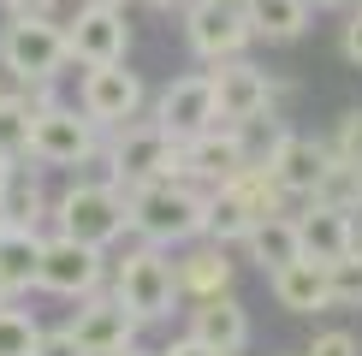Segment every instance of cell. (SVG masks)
<instances>
[{"label":"cell","mask_w":362,"mask_h":356,"mask_svg":"<svg viewBox=\"0 0 362 356\" xmlns=\"http://www.w3.org/2000/svg\"><path fill=\"white\" fill-rule=\"evenodd\" d=\"M66 48L78 66H119L131 54V24L125 6H78L66 24Z\"/></svg>","instance_id":"cell-11"},{"label":"cell","mask_w":362,"mask_h":356,"mask_svg":"<svg viewBox=\"0 0 362 356\" xmlns=\"http://www.w3.org/2000/svg\"><path fill=\"white\" fill-rule=\"evenodd\" d=\"M78 6H125V0H78Z\"/></svg>","instance_id":"cell-35"},{"label":"cell","mask_w":362,"mask_h":356,"mask_svg":"<svg viewBox=\"0 0 362 356\" xmlns=\"http://www.w3.org/2000/svg\"><path fill=\"white\" fill-rule=\"evenodd\" d=\"M36 256H42V232L36 226H0V285L12 297L36 285Z\"/></svg>","instance_id":"cell-22"},{"label":"cell","mask_w":362,"mask_h":356,"mask_svg":"<svg viewBox=\"0 0 362 356\" xmlns=\"http://www.w3.org/2000/svg\"><path fill=\"white\" fill-rule=\"evenodd\" d=\"M36 356H83V345L71 338V326H42V338H36Z\"/></svg>","instance_id":"cell-30"},{"label":"cell","mask_w":362,"mask_h":356,"mask_svg":"<svg viewBox=\"0 0 362 356\" xmlns=\"http://www.w3.org/2000/svg\"><path fill=\"white\" fill-rule=\"evenodd\" d=\"M0 226H6V220H0Z\"/></svg>","instance_id":"cell-44"},{"label":"cell","mask_w":362,"mask_h":356,"mask_svg":"<svg viewBox=\"0 0 362 356\" xmlns=\"http://www.w3.org/2000/svg\"><path fill=\"white\" fill-rule=\"evenodd\" d=\"M143 6H178V0H143Z\"/></svg>","instance_id":"cell-39"},{"label":"cell","mask_w":362,"mask_h":356,"mask_svg":"<svg viewBox=\"0 0 362 356\" xmlns=\"http://www.w3.org/2000/svg\"><path fill=\"white\" fill-rule=\"evenodd\" d=\"M113 297L137 326H155L178 309V279H173V256L160 244H137L113 261Z\"/></svg>","instance_id":"cell-3"},{"label":"cell","mask_w":362,"mask_h":356,"mask_svg":"<svg viewBox=\"0 0 362 356\" xmlns=\"http://www.w3.org/2000/svg\"><path fill=\"white\" fill-rule=\"evenodd\" d=\"M220 190H232V196L244 202V214H250V220L285 214V202H291V196H285V190H279V178L267 172V167H244V172L232 178V184H220Z\"/></svg>","instance_id":"cell-24"},{"label":"cell","mask_w":362,"mask_h":356,"mask_svg":"<svg viewBox=\"0 0 362 356\" xmlns=\"http://www.w3.org/2000/svg\"><path fill=\"white\" fill-rule=\"evenodd\" d=\"M303 356H362V350H356V338H351V333H321Z\"/></svg>","instance_id":"cell-31"},{"label":"cell","mask_w":362,"mask_h":356,"mask_svg":"<svg viewBox=\"0 0 362 356\" xmlns=\"http://www.w3.org/2000/svg\"><path fill=\"white\" fill-rule=\"evenodd\" d=\"M344 59L362 66V12H351V24H344Z\"/></svg>","instance_id":"cell-33"},{"label":"cell","mask_w":362,"mask_h":356,"mask_svg":"<svg viewBox=\"0 0 362 356\" xmlns=\"http://www.w3.org/2000/svg\"><path fill=\"white\" fill-rule=\"evenodd\" d=\"M6 18H54V0H0Z\"/></svg>","instance_id":"cell-32"},{"label":"cell","mask_w":362,"mask_h":356,"mask_svg":"<svg viewBox=\"0 0 362 356\" xmlns=\"http://www.w3.org/2000/svg\"><path fill=\"white\" fill-rule=\"evenodd\" d=\"M356 249H362V226H356Z\"/></svg>","instance_id":"cell-41"},{"label":"cell","mask_w":362,"mask_h":356,"mask_svg":"<svg viewBox=\"0 0 362 356\" xmlns=\"http://www.w3.org/2000/svg\"><path fill=\"white\" fill-rule=\"evenodd\" d=\"M6 172H12V160H6V155H0V184H6Z\"/></svg>","instance_id":"cell-37"},{"label":"cell","mask_w":362,"mask_h":356,"mask_svg":"<svg viewBox=\"0 0 362 356\" xmlns=\"http://www.w3.org/2000/svg\"><path fill=\"white\" fill-rule=\"evenodd\" d=\"M185 42H190L196 59L220 66V59H238L255 36H250L244 6H226V0H190V6H185Z\"/></svg>","instance_id":"cell-9"},{"label":"cell","mask_w":362,"mask_h":356,"mask_svg":"<svg viewBox=\"0 0 362 356\" xmlns=\"http://www.w3.org/2000/svg\"><path fill=\"white\" fill-rule=\"evenodd\" d=\"M125 214L143 244H160V249L196 244L202 220H208V190L190 184V178H155V184L125 190Z\"/></svg>","instance_id":"cell-1"},{"label":"cell","mask_w":362,"mask_h":356,"mask_svg":"<svg viewBox=\"0 0 362 356\" xmlns=\"http://www.w3.org/2000/svg\"><path fill=\"white\" fill-rule=\"evenodd\" d=\"M208 83H214V125H250V119L274 113V83H267V71L250 66L244 54L220 59V66L208 71Z\"/></svg>","instance_id":"cell-10"},{"label":"cell","mask_w":362,"mask_h":356,"mask_svg":"<svg viewBox=\"0 0 362 356\" xmlns=\"http://www.w3.org/2000/svg\"><path fill=\"white\" fill-rule=\"evenodd\" d=\"M309 6H351V0H309Z\"/></svg>","instance_id":"cell-36"},{"label":"cell","mask_w":362,"mask_h":356,"mask_svg":"<svg viewBox=\"0 0 362 356\" xmlns=\"http://www.w3.org/2000/svg\"><path fill=\"white\" fill-rule=\"evenodd\" d=\"M155 356H220V350H208L202 338H190V333H185V338H173V345H167V350H155Z\"/></svg>","instance_id":"cell-34"},{"label":"cell","mask_w":362,"mask_h":356,"mask_svg":"<svg viewBox=\"0 0 362 356\" xmlns=\"http://www.w3.org/2000/svg\"><path fill=\"white\" fill-rule=\"evenodd\" d=\"M244 167H250V160H244V143H238L232 125H208L202 137L178 143V178H190V184H202V190L232 184Z\"/></svg>","instance_id":"cell-12"},{"label":"cell","mask_w":362,"mask_h":356,"mask_svg":"<svg viewBox=\"0 0 362 356\" xmlns=\"http://www.w3.org/2000/svg\"><path fill=\"white\" fill-rule=\"evenodd\" d=\"M36 101L24 95V89H6L0 95V155L6 160H24L30 155V125H36Z\"/></svg>","instance_id":"cell-25"},{"label":"cell","mask_w":362,"mask_h":356,"mask_svg":"<svg viewBox=\"0 0 362 356\" xmlns=\"http://www.w3.org/2000/svg\"><path fill=\"white\" fill-rule=\"evenodd\" d=\"M155 125L167 131L173 143H190V137H202V131L214 125V83H208V71H185V78H173L160 89Z\"/></svg>","instance_id":"cell-14"},{"label":"cell","mask_w":362,"mask_h":356,"mask_svg":"<svg viewBox=\"0 0 362 356\" xmlns=\"http://www.w3.org/2000/svg\"><path fill=\"white\" fill-rule=\"evenodd\" d=\"M327 160H333V148H327L321 137H297V131H285L279 148L267 155V172L279 178L285 196H315V184H321Z\"/></svg>","instance_id":"cell-15"},{"label":"cell","mask_w":362,"mask_h":356,"mask_svg":"<svg viewBox=\"0 0 362 356\" xmlns=\"http://www.w3.org/2000/svg\"><path fill=\"white\" fill-rule=\"evenodd\" d=\"M238 244L250 249V261L262 267V273H274V267H285V261L303 256V249H297V220H291V214H267V220H255V226L238 237Z\"/></svg>","instance_id":"cell-20"},{"label":"cell","mask_w":362,"mask_h":356,"mask_svg":"<svg viewBox=\"0 0 362 356\" xmlns=\"http://www.w3.org/2000/svg\"><path fill=\"white\" fill-rule=\"evenodd\" d=\"M356 214H362V208H356Z\"/></svg>","instance_id":"cell-45"},{"label":"cell","mask_w":362,"mask_h":356,"mask_svg":"<svg viewBox=\"0 0 362 356\" xmlns=\"http://www.w3.org/2000/svg\"><path fill=\"white\" fill-rule=\"evenodd\" d=\"M190 338H202V345L220 350V356H238V350L250 345V315H244V303H238L232 291L190 303Z\"/></svg>","instance_id":"cell-16"},{"label":"cell","mask_w":362,"mask_h":356,"mask_svg":"<svg viewBox=\"0 0 362 356\" xmlns=\"http://www.w3.org/2000/svg\"><path fill=\"white\" fill-rule=\"evenodd\" d=\"M78 107L83 119H95L101 131H119L143 113V78L119 59V66H83V83H78Z\"/></svg>","instance_id":"cell-8"},{"label":"cell","mask_w":362,"mask_h":356,"mask_svg":"<svg viewBox=\"0 0 362 356\" xmlns=\"http://www.w3.org/2000/svg\"><path fill=\"white\" fill-rule=\"evenodd\" d=\"M101 160H107V178L119 190L155 184V178H178V143L155 119H131V125L113 131V143H101Z\"/></svg>","instance_id":"cell-5"},{"label":"cell","mask_w":362,"mask_h":356,"mask_svg":"<svg viewBox=\"0 0 362 356\" xmlns=\"http://www.w3.org/2000/svg\"><path fill=\"white\" fill-rule=\"evenodd\" d=\"M48 220H54V232L78 237V244H95V249H107V244H119L131 232L125 190L113 178H78V184H66L48 202Z\"/></svg>","instance_id":"cell-2"},{"label":"cell","mask_w":362,"mask_h":356,"mask_svg":"<svg viewBox=\"0 0 362 356\" xmlns=\"http://www.w3.org/2000/svg\"><path fill=\"white\" fill-rule=\"evenodd\" d=\"M267 285H274V303L291 309V315H321V309H333V285H327V261H285L267 273Z\"/></svg>","instance_id":"cell-18"},{"label":"cell","mask_w":362,"mask_h":356,"mask_svg":"<svg viewBox=\"0 0 362 356\" xmlns=\"http://www.w3.org/2000/svg\"><path fill=\"white\" fill-rule=\"evenodd\" d=\"M119 356H148V350H137V345H125V350H119Z\"/></svg>","instance_id":"cell-38"},{"label":"cell","mask_w":362,"mask_h":356,"mask_svg":"<svg viewBox=\"0 0 362 356\" xmlns=\"http://www.w3.org/2000/svg\"><path fill=\"white\" fill-rule=\"evenodd\" d=\"M309 0H244V18L255 42H297L309 30Z\"/></svg>","instance_id":"cell-21"},{"label":"cell","mask_w":362,"mask_h":356,"mask_svg":"<svg viewBox=\"0 0 362 356\" xmlns=\"http://www.w3.org/2000/svg\"><path fill=\"white\" fill-rule=\"evenodd\" d=\"M173 279H178V303H202V297L232 291V261L220 244H196L173 261Z\"/></svg>","instance_id":"cell-19"},{"label":"cell","mask_w":362,"mask_h":356,"mask_svg":"<svg viewBox=\"0 0 362 356\" xmlns=\"http://www.w3.org/2000/svg\"><path fill=\"white\" fill-rule=\"evenodd\" d=\"M95 155H101V125L83 119V107L54 101V107L36 113L24 160H36V167H83V160H95Z\"/></svg>","instance_id":"cell-6"},{"label":"cell","mask_w":362,"mask_h":356,"mask_svg":"<svg viewBox=\"0 0 362 356\" xmlns=\"http://www.w3.org/2000/svg\"><path fill=\"white\" fill-rule=\"evenodd\" d=\"M297 249H303L309 261H339L356 249V220L344 214V208H327V202H309L303 214H297Z\"/></svg>","instance_id":"cell-17"},{"label":"cell","mask_w":362,"mask_h":356,"mask_svg":"<svg viewBox=\"0 0 362 356\" xmlns=\"http://www.w3.org/2000/svg\"><path fill=\"white\" fill-rule=\"evenodd\" d=\"M71 66L59 18H6L0 24V71L12 83H59Z\"/></svg>","instance_id":"cell-4"},{"label":"cell","mask_w":362,"mask_h":356,"mask_svg":"<svg viewBox=\"0 0 362 356\" xmlns=\"http://www.w3.org/2000/svg\"><path fill=\"white\" fill-rule=\"evenodd\" d=\"M333 160H344V167H362V107H351L339 119V131H333Z\"/></svg>","instance_id":"cell-29"},{"label":"cell","mask_w":362,"mask_h":356,"mask_svg":"<svg viewBox=\"0 0 362 356\" xmlns=\"http://www.w3.org/2000/svg\"><path fill=\"white\" fill-rule=\"evenodd\" d=\"M36 338H42V321L18 303H0V356H36Z\"/></svg>","instance_id":"cell-27"},{"label":"cell","mask_w":362,"mask_h":356,"mask_svg":"<svg viewBox=\"0 0 362 356\" xmlns=\"http://www.w3.org/2000/svg\"><path fill=\"white\" fill-rule=\"evenodd\" d=\"M0 95H6V83H0Z\"/></svg>","instance_id":"cell-43"},{"label":"cell","mask_w":362,"mask_h":356,"mask_svg":"<svg viewBox=\"0 0 362 356\" xmlns=\"http://www.w3.org/2000/svg\"><path fill=\"white\" fill-rule=\"evenodd\" d=\"M327 285H333V303L339 309H362V249L327 261Z\"/></svg>","instance_id":"cell-28"},{"label":"cell","mask_w":362,"mask_h":356,"mask_svg":"<svg viewBox=\"0 0 362 356\" xmlns=\"http://www.w3.org/2000/svg\"><path fill=\"white\" fill-rule=\"evenodd\" d=\"M226 6H244V0H226Z\"/></svg>","instance_id":"cell-42"},{"label":"cell","mask_w":362,"mask_h":356,"mask_svg":"<svg viewBox=\"0 0 362 356\" xmlns=\"http://www.w3.org/2000/svg\"><path fill=\"white\" fill-rule=\"evenodd\" d=\"M0 303H12V291H6V285H0Z\"/></svg>","instance_id":"cell-40"},{"label":"cell","mask_w":362,"mask_h":356,"mask_svg":"<svg viewBox=\"0 0 362 356\" xmlns=\"http://www.w3.org/2000/svg\"><path fill=\"white\" fill-rule=\"evenodd\" d=\"M71 326V338L83 345V356H119L125 345H137V333L143 326L119 309V297L113 291H89V297H78V315L66 321Z\"/></svg>","instance_id":"cell-13"},{"label":"cell","mask_w":362,"mask_h":356,"mask_svg":"<svg viewBox=\"0 0 362 356\" xmlns=\"http://www.w3.org/2000/svg\"><path fill=\"white\" fill-rule=\"evenodd\" d=\"M0 220L6 226H42L48 220V196H42V178L12 160L6 184H0Z\"/></svg>","instance_id":"cell-23"},{"label":"cell","mask_w":362,"mask_h":356,"mask_svg":"<svg viewBox=\"0 0 362 356\" xmlns=\"http://www.w3.org/2000/svg\"><path fill=\"white\" fill-rule=\"evenodd\" d=\"M101 279H107V249H95V244H78V237H66V232H54V237H42V256H36V291H48V297H89V291H101Z\"/></svg>","instance_id":"cell-7"},{"label":"cell","mask_w":362,"mask_h":356,"mask_svg":"<svg viewBox=\"0 0 362 356\" xmlns=\"http://www.w3.org/2000/svg\"><path fill=\"white\" fill-rule=\"evenodd\" d=\"M309 202H327V208H344V214H356L362 208V167H344V160H327L321 184H315Z\"/></svg>","instance_id":"cell-26"}]
</instances>
